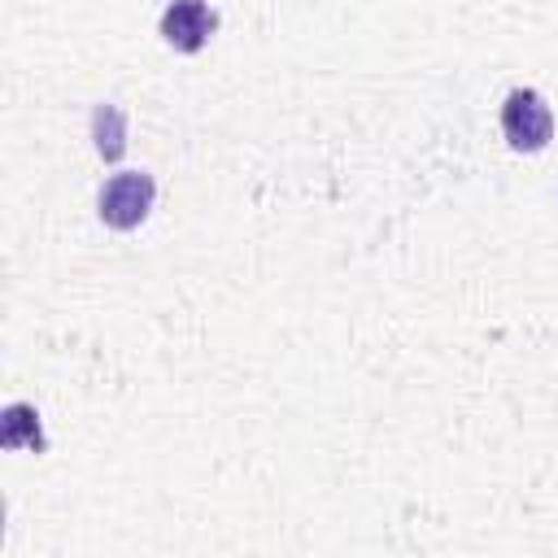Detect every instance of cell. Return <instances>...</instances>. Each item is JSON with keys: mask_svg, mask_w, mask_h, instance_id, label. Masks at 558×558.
Instances as JSON below:
<instances>
[{"mask_svg": "<svg viewBox=\"0 0 558 558\" xmlns=\"http://www.w3.org/2000/svg\"><path fill=\"white\" fill-rule=\"evenodd\" d=\"M92 135H96V153L105 161H118L126 153V118L118 105H96L92 109Z\"/></svg>", "mask_w": 558, "mask_h": 558, "instance_id": "5b68a950", "label": "cell"}, {"mask_svg": "<svg viewBox=\"0 0 558 558\" xmlns=\"http://www.w3.org/2000/svg\"><path fill=\"white\" fill-rule=\"evenodd\" d=\"M214 31H218V13L209 0H170L161 13V39L174 52H201Z\"/></svg>", "mask_w": 558, "mask_h": 558, "instance_id": "3957f363", "label": "cell"}, {"mask_svg": "<svg viewBox=\"0 0 558 558\" xmlns=\"http://www.w3.org/2000/svg\"><path fill=\"white\" fill-rule=\"evenodd\" d=\"M0 445L4 449H35V453H44L48 449V440H44V427H39V414H35V405H26V401H13L9 410H4V427H0Z\"/></svg>", "mask_w": 558, "mask_h": 558, "instance_id": "277c9868", "label": "cell"}, {"mask_svg": "<svg viewBox=\"0 0 558 558\" xmlns=\"http://www.w3.org/2000/svg\"><path fill=\"white\" fill-rule=\"evenodd\" d=\"M501 135L514 153H541L554 140V109L536 87H514L501 100Z\"/></svg>", "mask_w": 558, "mask_h": 558, "instance_id": "6da1fadb", "label": "cell"}, {"mask_svg": "<svg viewBox=\"0 0 558 558\" xmlns=\"http://www.w3.org/2000/svg\"><path fill=\"white\" fill-rule=\"evenodd\" d=\"M153 196H157L153 174H144V170H118V174L105 179V187L96 196V214H100L105 227L131 231V227H140L148 218Z\"/></svg>", "mask_w": 558, "mask_h": 558, "instance_id": "7a4b0ae2", "label": "cell"}]
</instances>
